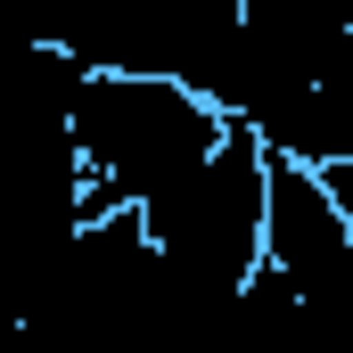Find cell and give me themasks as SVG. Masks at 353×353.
Here are the masks:
<instances>
[{
	"instance_id": "6da1fadb",
	"label": "cell",
	"mask_w": 353,
	"mask_h": 353,
	"mask_svg": "<svg viewBox=\"0 0 353 353\" xmlns=\"http://www.w3.org/2000/svg\"><path fill=\"white\" fill-rule=\"evenodd\" d=\"M66 132L83 165V222H99V214L148 205L189 165H205L230 140V115H214L197 90L165 83V74H83Z\"/></svg>"
},
{
	"instance_id": "7a4b0ae2",
	"label": "cell",
	"mask_w": 353,
	"mask_h": 353,
	"mask_svg": "<svg viewBox=\"0 0 353 353\" xmlns=\"http://www.w3.org/2000/svg\"><path fill=\"white\" fill-rule=\"evenodd\" d=\"M263 205H271V157L247 123H230V140L205 165H189L173 189H157L140 205V222L181 279L239 296L263 271Z\"/></svg>"
},
{
	"instance_id": "3957f363",
	"label": "cell",
	"mask_w": 353,
	"mask_h": 353,
	"mask_svg": "<svg viewBox=\"0 0 353 353\" xmlns=\"http://www.w3.org/2000/svg\"><path fill=\"white\" fill-rule=\"evenodd\" d=\"M271 157V148H263ZM263 263L288 279L296 312L312 321L321 353H353V222L337 214L329 181L312 165L271 157V205H263Z\"/></svg>"
},
{
	"instance_id": "277c9868",
	"label": "cell",
	"mask_w": 353,
	"mask_h": 353,
	"mask_svg": "<svg viewBox=\"0 0 353 353\" xmlns=\"http://www.w3.org/2000/svg\"><path fill=\"white\" fill-rule=\"evenodd\" d=\"M189 41V0H83L66 58L83 74H165L173 83Z\"/></svg>"
},
{
	"instance_id": "5b68a950",
	"label": "cell",
	"mask_w": 353,
	"mask_h": 353,
	"mask_svg": "<svg viewBox=\"0 0 353 353\" xmlns=\"http://www.w3.org/2000/svg\"><path fill=\"white\" fill-rule=\"evenodd\" d=\"M321 181H329V197H337V214L353 222V157H345V165H329Z\"/></svg>"
}]
</instances>
